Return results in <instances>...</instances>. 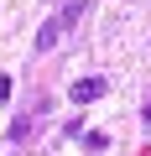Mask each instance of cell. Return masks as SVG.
Listing matches in <instances>:
<instances>
[{"mask_svg": "<svg viewBox=\"0 0 151 156\" xmlns=\"http://www.w3.org/2000/svg\"><path fill=\"white\" fill-rule=\"evenodd\" d=\"M84 11H89L84 0H78V5H63V11H57V16H52V21L37 31V52H52V47H57V42L73 31V26H78V16H84Z\"/></svg>", "mask_w": 151, "mask_h": 156, "instance_id": "cell-1", "label": "cell"}, {"mask_svg": "<svg viewBox=\"0 0 151 156\" xmlns=\"http://www.w3.org/2000/svg\"><path fill=\"white\" fill-rule=\"evenodd\" d=\"M104 94H110V78H78V83L68 89L73 104H94V99H104Z\"/></svg>", "mask_w": 151, "mask_h": 156, "instance_id": "cell-2", "label": "cell"}, {"mask_svg": "<svg viewBox=\"0 0 151 156\" xmlns=\"http://www.w3.org/2000/svg\"><path fill=\"white\" fill-rule=\"evenodd\" d=\"M141 120H146V125H151V104H146V109H141Z\"/></svg>", "mask_w": 151, "mask_h": 156, "instance_id": "cell-4", "label": "cell"}, {"mask_svg": "<svg viewBox=\"0 0 151 156\" xmlns=\"http://www.w3.org/2000/svg\"><path fill=\"white\" fill-rule=\"evenodd\" d=\"M104 146H110V135H104V130H89V135H84V151H89V156H99Z\"/></svg>", "mask_w": 151, "mask_h": 156, "instance_id": "cell-3", "label": "cell"}]
</instances>
